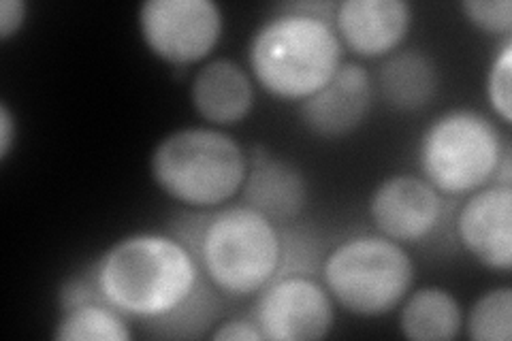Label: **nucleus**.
<instances>
[{"label":"nucleus","mask_w":512,"mask_h":341,"mask_svg":"<svg viewBox=\"0 0 512 341\" xmlns=\"http://www.w3.org/2000/svg\"><path fill=\"white\" fill-rule=\"evenodd\" d=\"M58 341H131L133 331L124 314L103 299H88L62 307L56 322Z\"/></svg>","instance_id":"obj_17"},{"label":"nucleus","mask_w":512,"mask_h":341,"mask_svg":"<svg viewBox=\"0 0 512 341\" xmlns=\"http://www.w3.org/2000/svg\"><path fill=\"white\" fill-rule=\"evenodd\" d=\"M457 239L474 261L491 271L512 267V186L489 184L463 197Z\"/></svg>","instance_id":"obj_11"},{"label":"nucleus","mask_w":512,"mask_h":341,"mask_svg":"<svg viewBox=\"0 0 512 341\" xmlns=\"http://www.w3.org/2000/svg\"><path fill=\"white\" fill-rule=\"evenodd\" d=\"M510 77H512V41L510 37L491 58L489 71L485 77V96L487 103L504 126L512 124V96H510Z\"/></svg>","instance_id":"obj_19"},{"label":"nucleus","mask_w":512,"mask_h":341,"mask_svg":"<svg viewBox=\"0 0 512 341\" xmlns=\"http://www.w3.org/2000/svg\"><path fill=\"white\" fill-rule=\"evenodd\" d=\"M463 18L485 35L510 37L512 3L510 0H463L459 5Z\"/></svg>","instance_id":"obj_20"},{"label":"nucleus","mask_w":512,"mask_h":341,"mask_svg":"<svg viewBox=\"0 0 512 341\" xmlns=\"http://www.w3.org/2000/svg\"><path fill=\"white\" fill-rule=\"evenodd\" d=\"M414 273V261L402 243L378 233L357 235L325 256L323 284L346 314L382 318L408 297Z\"/></svg>","instance_id":"obj_6"},{"label":"nucleus","mask_w":512,"mask_h":341,"mask_svg":"<svg viewBox=\"0 0 512 341\" xmlns=\"http://www.w3.org/2000/svg\"><path fill=\"white\" fill-rule=\"evenodd\" d=\"M242 194L244 203L261 211L265 218L274 224H286L306 207L308 184L291 162L254 152Z\"/></svg>","instance_id":"obj_14"},{"label":"nucleus","mask_w":512,"mask_h":341,"mask_svg":"<svg viewBox=\"0 0 512 341\" xmlns=\"http://www.w3.org/2000/svg\"><path fill=\"white\" fill-rule=\"evenodd\" d=\"M344 64L333 20L286 5L252 32L248 71L254 84L280 101L301 103Z\"/></svg>","instance_id":"obj_2"},{"label":"nucleus","mask_w":512,"mask_h":341,"mask_svg":"<svg viewBox=\"0 0 512 341\" xmlns=\"http://www.w3.org/2000/svg\"><path fill=\"white\" fill-rule=\"evenodd\" d=\"M440 75L434 58L421 50H397L387 56L376 77L384 103L397 111H419L436 99Z\"/></svg>","instance_id":"obj_15"},{"label":"nucleus","mask_w":512,"mask_h":341,"mask_svg":"<svg viewBox=\"0 0 512 341\" xmlns=\"http://www.w3.org/2000/svg\"><path fill=\"white\" fill-rule=\"evenodd\" d=\"M333 28L344 50L361 58H387L408 37L412 7L406 0H342L333 11Z\"/></svg>","instance_id":"obj_12"},{"label":"nucleus","mask_w":512,"mask_h":341,"mask_svg":"<svg viewBox=\"0 0 512 341\" xmlns=\"http://www.w3.org/2000/svg\"><path fill=\"white\" fill-rule=\"evenodd\" d=\"M137 26L148 52L171 67L210 60L224 32V13L214 0H146Z\"/></svg>","instance_id":"obj_7"},{"label":"nucleus","mask_w":512,"mask_h":341,"mask_svg":"<svg viewBox=\"0 0 512 341\" xmlns=\"http://www.w3.org/2000/svg\"><path fill=\"white\" fill-rule=\"evenodd\" d=\"M335 301L308 275H284L259 292L254 322L265 341H316L335 327Z\"/></svg>","instance_id":"obj_8"},{"label":"nucleus","mask_w":512,"mask_h":341,"mask_svg":"<svg viewBox=\"0 0 512 341\" xmlns=\"http://www.w3.org/2000/svg\"><path fill=\"white\" fill-rule=\"evenodd\" d=\"M510 143L485 113L448 109L431 122L419 141L421 175L442 197L468 194L495 182Z\"/></svg>","instance_id":"obj_5"},{"label":"nucleus","mask_w":512,"mask_h":341,"mask_svg":"<svg viewBox=\"0 0 512 341\" xmlns=\"http://www.w3.org/2000/svg\"><path fill=\"white\" fill-rule=\"evenodd\" d=\"M463 329L472 341H510L512 288L498 286L483 292L463 316Z\"/></svg>","instance_id":"obj_18"},{"label":"nucleus","mask_w":512,"mask_h":341,"mask_svg":"<svg viewBox=\"0 0 512 341\" xmlns=\"http://www.w3.org/2000/svg\"><path fill=\"white\" fill-rule=\"evenodd\" d=\"M18 141V120L7 101H0V162H7Z\"/></svg>","instance_id":"obj_23"},{"label":"nucleus","mask_w":512,"mask_h":341,"mask_svg":"<svg viewBox=\"0 0 512 341\" xmlns=\"http://www.w3.org/2000/svg\"><path fill=\"white\" fill-rule=\"evenodd\" d=\"M250 156L231 133L214 126H184L160 139L150 173L160 192L192 209H218L242 194Z\"/></svg>","instance_id":"obj_3"},{"label":"nucleus","mask_w":512,"mask_h":341,"mask_svg":"<svg viewBox=\"0 0 512 341\" xmlns=\"http://www.w3.org/2000/svg\"><path fill=\"white\" fill-rule=\"evenodd\" d=\"M92 278L105 303L126 318L184 324L203 301V271L186 241L141 231L118 239L99 256Z\"/></svg>","instance_id":"obj_1"},{"label":"nucleus","mask_w":512,"mask_h":341,"mask_svg":"<svg viewBox=\"0 0 512 341\" xmlns=\"http://www.w3.org/2000/svg\"><path fill=\"white\" fill-rule=\"evenodd\" d=\"M397 327L410 341H453L463 331V307L444 286H421L410 290L397 307Z\"/></svg>","instance_id":"obj_16"},{"label":"nucleus","mask_w":512,"mask_h":341,"mask_svg":"<svg viewBox=\"0 0 512 341\" xmlns=\"http://www.w3.org/2000/svg\"><path fill=\"white\" fill-rule=\"evenodd\" d=\"M254 79L233 58L203 62L190 79V105L205 126L231 128L242 124L254 109Z\"/></svg>","instance_id":"obj_13"},{"label":"nucleus","mask_w":512,"mask_h":341,"mask_svg":"<svg viewBox=\"0 0 512 341\" xmlns=\"http://www.w3.org/2000/svg\"><path fill=\"white\" fill-rule=\"evenodd\" d=\"M28 20V5L24 0H3L0 3V41L7 43L24 28Z\"/></svg>","instance_id":"obj_22"},{"label":"nucleus","mask_w":512,"mask_h":341,"mask_svg":"<svg viewBox=\"0 0 512 341\" xmlns=\"http://www.w3.org/2000/svg\"><path fill=\"white\" fill-rule=\"evenodd\" d=\"M214 341H265L261 329L256 327L254 318H229L216 324L210 333Z\"/></svg>","instance_id":"obj_21"},{"label":"nucleus","mask_w":512,"mask_h":341,"mask_svg":"<svg viewBox=\"0 0 512 341\" xmlns=\"http://www.w3.org/2000/svg\"><path fill=\"white\" fill-rule=\"evenodd\" d=\"M205 280L224 297H254L278 278L284 246L278 224L250 205L218 207L190 246Z\"/></svg>","instance_id":"obj_4"},{"label":"nucleus","mask_w":512,"mask_h":341,"mask_svg":"<svg viewBox=\"0 0 512 341\" xmlns=\"http://www.w3.org/2000/svg\"><path fill=\"white\" fill-rule=\"evenodd\" d=\"M367 211L378 235L412 246L434 235L444 214V201L423 175L397 173L384 177L372 190Z\"/></svg>","instance_id":"obj_9"},{"label":"nucleus","mask_w":512,"mask_h":341,"mask_svg":"<svg viewBox=\"0 0 512 341\" xmlns=\"http://www.w3.org/2000/svg\"><path fill=\"white\" fill-rule=\"evenodd\" d=\"M374 92L372 73L359 62H344L323 88L299 103V120L320 139H344L370 116Z\"/></svg>","instance_id":"obj_10"}]
</instances>
